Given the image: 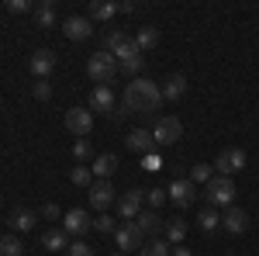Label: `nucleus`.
Listing matches in <instances>:
<instances>
[{"label":"nucleus","instance_id":"obj_17","mask_svg":"<svg viewBox=\"0 0 259 256\" xmlns=\"http://www.w3.org/2000/svg\"><path fill=\"white\" fill-rule=\"evenodd\" d=\"M128 149H132V153H142V156H149V153H156L159 145H156L152 132H145V128H135V132L128 135Z\"/></svg>","mask_w":259,"mask_h":256},{"label":"nucleus","instance_id":"obj_15","mask_svg":"<svg viewBox=\"0 0 259 256\" xmlns=\"http://www.w3.org/2000/svg\"><path fill=\"white\" fill-rule=\"evenodd\" d=\"M62 31H66V39H73V42H87L94 35V21L90 18H66L62 21Z\"/></svg>","mask_w":259,"mask_h":256},{"label":"nucleus","instance_id":"obj_32","mask_svg":"<svg viewBox=\"0 0 259 256\" xmlns=\"http://www.w3.org/2000/svg\"><path fill=\"white\" fill-rule=\"evenodd\" d=\"M94 229L104 232V236H114V229H118V225H114V218H111V215H97V218H94Z\"/></svg>","mask_w":259,"mask_h":256},{"label":"nucleus","instance_id":"obj_29","mask_svg":"<svg viewBox=\"0 0 259 256\" xmlns=\"http://www.w3.org/2000/svg\"><path fill=\"white\" fill-rule=\"evenodd\" d=\"M24 246H21L18 236H0V256H21Z\"/></svg>","mask_w":259,"mask_h":256},{"label":"nucleus","instance_id":"obj_4","mask_svg":"<svg viewBox=\"0 0 259 256\" xmlns=\"http://www.w3.org/2000/svg\"><path fill=\"white\" fill-rule=\"evenodd\" d=\"M204 201L211 208H232V201H235V184H232V177H214L211 184H204Z\"/></svg>","mask_w":259,"mask_h":256},{"label":"nucleus","instance_id":"obj_41","mask_svg":"<svg viewBox=\"0 0 259 256\" xmlns=\"http://www.w3.org/2000/svg\"><path fill=\"white\" fill-rule=\"evenodd\" d=\"M169 256H194V253H190L187 246H177V249H169Z\"/></svg>","mask_w":259,"mask_h":256},{"label":"nucleus","instance_id":"obj_26","mask_svg":"<svg viewBox=\"0 0 259 256\" xmlns=\"http://www.w3.org/2000/svg\"><path fill=\"white\" fill-rule=\"evenodd\" d=\"M197 222H200V229H204V232H214V229H221V215H218V208L204 204V208H200V215H197Z\"/></svg>","mask_w":259,"mask_h":256},{"label":"nucleus","instance_id":"obj_39","mask_svg":"<svg viewBox=\"0 0 259 256\" xmlns=\"http://www.w3.org/2000/svg\"><path fill=\"white\" fill-rule=\"evenodd\" d=\"M41 218H49V222H56V218H62V211L56 208V204H45V208H41Z\"/></svg>","mask_w":259,"mask_h":256},{"label":"nucleus","instance_id":"obj_14","mask_svg":"<svg viewBox=\"0 0 259 256\" xmlns=\"http://www.w3.org/2000/svg\"><path fill=\"white\" fill-rule=\"evenodd\" d=\"M221 229H225L228 236H242V232L249 229V215L232 204V208H225V215H221Z\"/></svg>","mask_w":259,"mask_h":256},{"label":"nucleus","instance_id":"obj_42","mask_svg":"<svg viewBox=\"0 0 259 256\" xmlns=\"http://www.w3.org/2000/svg\"><path fill=\"white\" fill-rule=\"evenodd\" d=\"M111 256H124V253H111Z\"/></svg>","mask_w":259,"mask_h":256},{"label":"nucleus","instance_id":"obj_23","mask_svg":"<svg viewBox=\"0 0 259 256\" xmlns=\"http://www.w3.org/2000/svg\"><path fill=\"white\" fill-rule=\"evenodd\" d=\"M114 14H118V4H111V0H94L87 18H90V21H111Z\"/></svg>","mask_w":259,"mask_h":256},{"label":"nucleus","instance_id":"obj_18","mask_svg":"<svg viewBox=\"0 0 259 256\" xmlns=\"http://www.w3.org/2000/svg\"><path fill=\"white\" fill-rule=\"evenodd\" d=\"M41 246H45L49 253L69 249V232H66V229H45V232H41Z\"/></svg>","mask_w":259,"mask_h":256},{"label":"nucleus","instance_id":"obj_21","mask_svg":"<svg viewBox=\"0 0 259 256\" xmlns=\"http://www.w3.org/2000/svg\"><path fill=\"white\" fill-rule=\"evenodd\" d=\"M118 166H121V163H118V156H114V153H104V156L94 159V166H90V170H94V177H97V180H107L114 170H118Z\"/></svg>","mask_w":259,"mask_h":256},{"label":"nucleus","instance_id":"obj_27","mask_svg":"<svg viewBox=\"0 0 259 256\" xmlns=\"http://www.w3.org/2000/svg\"><path fill=\"white\" fill-rule=\"evenodd\" d=\"M135 42H139V49H142V52H145V49H156V45H159V28H152V24L139 28Z\"/></svg>","mask_w":259,"mask_h":256},{"label":"nucleus","instance_id":"obj_33","mask_svg":"<svg viewBox=\"0 0 259 256\" xmlns=\"http://www.w3.org/2000/svg\"><path fill=\"white\" fill-rule=\"evenodd\" d=\"M73 156H76V163H87V159H90V142H87V138H76Z\"/></svg>","mask_w":259,"mask_h":256},{"label":"nucleus","instance_id":"obj_8","mask_svg":"<svg viewBox=\"0 0 259 256\" xmlns=\"http://www.w3.org/2000/svg\"><path fill=\"white\" fill-rule=\"evenodd\" d=\"M180 135H183V125H180V118H173V115L159 118V121H156V128H152L156 145H177Z\"/></svg>","mask_w":259,"mask_h":256},{"label":"nucleus","instance_id":"obj_10","mask_svg":"<svg viewBox=\"0 0 259 256\" xmlns=\"http://www.w3.org/2000/svg\"><path fill=\"white\" fill-rule=\"evenodd\" d=\"M166 194H169V201H173L177 208H190V204L197 201V187H194V180H180L177 177L173 184H169Z\"/></svg>","mask_w":259,"mask_h":256},{"label":"nucleus","instance_id":"obj_2","mask_svg":"<svg viewBox=\"0 0 259 256\" xmlns=\"http://www.w3.org/2000/svg\"><path fill=\"white\" fill-rule=\"evenodd\" d=\"M107 52L118 59V69L124 66V62L142 59V56H145V52L139 49V42L132 39L128 31H118V28H114V31H107Z\"/></svg>","mask_w":259,"mask_h":256},{"label":"nucleus","instance_id":"obj_7","mask_svg":"<svg viewBox=\"0 0 259 256\" xmlns=\"http://www.w3.org/2000/svg\"><path fill=\"white\" fill-rule=\"evenodd\" d=\"M66 132H73L76 138H87L94 132V111H87V107H69V111H66Z\"/></svg>","mask_w":259,"mask_h":256},{"label":"nucleus","instance_id":"obj_38","mask_svg":"<svg viewBox=\"0 0 259 256\" xmlns=\"http://www.w3.org/2000/svg\"><path fill=\"white\" fill-rule=\"evenodd\" d=\"M35 97H38V100H49V97H52V87H49L45 80H38V83H35Z\"/></svg>","mask_w":259,"mask_h":256},{"label":"nucleus","instance_id":"obj_12","mask_svg":"<svg viewBox=\"0 0 259 256\" xmlns=\"http://www.w3.org/2000/svg\"><path fill=\"white\" fill-rule=\"evenodd\" d=\"M142 201H145V191H124V194L118 197V215L124 218V222H135L142 211Z\"/></svg>","mask_w":259,"mask_h":256},{"label":"nucleus","instance_id":"obj_25","mask_svg":"<svg viewBox=\"0 0 259 256\" xmlns=\"http://www.w3.org/2000/svg\"><path fill=\"white\" fill-rule=\"evenodd\" d=\"M35 21H38V28H52L56 24V7H52V0H41V4H35Z\"/></svg>","mask_w":259,"mask_h":256},{"label":"nucleus","instance_id":"obj_3","mask_svg":"<svg viewBox=\"0 0 259 256\" xmlns=\"http://www.w3.org/2000/svg\"><path fill=\"white\" fill-rule=\"evenodd\" d=\"M87 73H90V80H94L97 87H111V80L118 77V59H114L107 49H100V52H94V56L87 59Z\"/></svg>","mask_w":259,"mask_h":256},{"label":"nucleus","instance_id":"obj_11","mask_svg":"<svg viewBox=\"0 0 259 256\" xmlns=\"http://www.w3.org/2000/svg\"><path fill=\"white\" fill-rule=\"evenodd\" d=\"M62 229H66L69 236H87V232L94 229V222H90V215H87L83 208H73V211L62 215Z\"/></svg>","mask_w":259,"mask_h":256},{"label":"nucleus","instance_id":"obj_28","mask_svg":"<svg viewBox=\"0 0 259 256\" xmlns=\"http://www.w3.org/2000/svg\"><path fill=\"white\" fill-rule=\"evenodd\" d=\"M139 256H169V242L166 239H145V246L139 249Z\"/></svg>","mask_w":259,"mask_h":256},{"label":"nucleus","instance_id":"obj_30","mask_svg":"<svg viewBox=\"0 0 259 256\" xmlns=\"http://www.w3.org/2000/svg\"><path fill=\"white\" fill-rule=\"evenodd\" d=\"M69 180H73L76 187H90V184H94V170L80 163V166H73V173H69Z\"/></svg>","mask_w":259,"mask_h":256},{"label":"nucleus","instance_id":"obj_6","mask_svg":"<svg viewBox=\"0 0 259 256\" xmlns=\"http://www.w3.org/2000/svg\"><path fill=\"white\" fill-rule=\"evenodd\" d=\"M214 170H218V177H235L239 170H245V149H239V145L221 149L214 159Z\"/></svg>","mask_w":259,"mask_h":256},{"label":"nucleus","instance_id":"obj_13","mask_svg":"<svg viewBox=\"0 0 259 256\" xmlns=\"http://www.w3.org/2000/svg\"><path fill=\"white\" fill-rule=\"evenodd\" d=\"M28 69L35 73L38 80L52 77V69H56V52L52 49H38V52H31V59H28Z\"/></svg>","mask_w":259,"mask_h":256},{"label":"nucleus","instance_id":"obj_20","mask_svg":"<svg viewBox=\"0 0 259 256\" xmlns=\"http://www.w3.org/2000/svg\"><path fill=\"white\" fill-rule=\"evenodd\" d=\"M35 222H38V215L28 211V208H14V211H11V229H14V232H31Z\"/></svg>","mask_w":259,"mask_h":256},{"label":"nucleus","instance_id":"obj_24","mask_svg":"<svg viewBox=\"0 0 259 256\" xmlns=\"http://www.w3.org/2000/svg\"><path fill=\"white\" fill-rule=\"evenodd\" d=\"M162 232H166V242L180 246V242L187 239V222H183V218H169V222L162 225Z\"/></svg>","mask_w":259,"mask_h":256},{"label":"nucleus","instance_id":"obj_5","mask_svg":"<svg viewBox=\"0 0 259 256\" xmlns=\"http://www.w3.org/2000/svg\"><path fill=\"white\" fill-rule=\"evenodd\" d=\"M114 242H118V253H132V249H142L145 246V232H142L135 222H124V225H118L114 229Z\"/></svg>","mask_w":259,"mask_h":256},{"label":"nucleus","instance_id":"obj_1","mask_svg":"<svg viewBox=\"0 0 259 256\" xmlns=\"http://www.w3.org/2000/svg\"><path fill=\"white\" fill-rule=\"evenodd\" d=\"M121 104H124V115H152V111H159V104H162V87L145 77H135L124 87Z\"/></svg>","mask_w":259,"mask_h":256},{"label":"nucleus","instance_id":"obj_40","mask_svg":"<svg viewBox=\"0 0 259 256\" xmlns=\"http://www.w3.org/2000/svg\"><path fill=\"white\" fill-rule=\"evenodd\" d=\"M118 11H121V14H132V11H135V4H132V0H121Z\"/></svg>","mask_w":259,"mask_h":256},{"label":"nucleus","instance_id":"obj_19","mask_svg":"<svg viewBox=\"0 0 259 256\" xmlns=\"http://www.w3.org/2000/svg\"><path fill=\"white\" fill-rule=\"evenodd\" d=\"M135 225H139V229H142V232H145L149 239H156V232H162V225H166V222H162V218L156 215L152 208H149V211H139Z\"/></svg>","mask_w":259,"mask_h":256},{"label":"nucleus","instance_id":"obj_34","mask_svg":"<svg viewBox=\"0 0 259 256\" xmlns=\"http://www.w3.org/2000/svg\"><path fill=\"white\" fill-rule=\"evenodd\" d=\"M66 256H94V249H90V246H87V242H69V249H66Z\"/></svg>","mask_w":259,"mask_h":256},{"label":"nucleus","instance_id":"obj_31","mask_svg":"<svg viewBox=\"0 0 259 256\" xmlns=\"http://www.w3.org/2000/svg\"><path fill=\"white\" fill-rule=\"evenodd\" d=\"M211 170H214V166H207V163H197V166L190 170V180H194V184H211V180H214V173H211Z\"/></svg>","mask_w":259,"mask_h":256},{"label":"nucleus","instance_id":"obj_22","mask_svg":"<svg viewBox=\"0 0 259 256\" xmlns=\"http://www.w3.org/2000/svg\"><path fill=\"white\" fill-rule=\"evenodd\" d=\"M187 94V77H180V73H173V77L162 83V100H177Z\"/></svg>","mask_w":259,"mask_h":256},{"label":"nucleus","instance_id":"obj_35","mask_svg":"<svg viewBox=\"0 0 259 256\" xmlns=\"http://www.w3.org/2000/svg\"><path fill=\"white\" fill-rule=\"evenodd\" d=\"M142 170H162V156H159V153L142 156Z\"/></svg>","mask_w":259,"mask_h":256},{"label":"nucleus","instance_id":"obj_9","mask_svg":"<svg viewBox=\"0 0 259 256\" xmlns=\"http://www.w3.org/2000/svg\"><path fill=\"white\" fill-rule=\"evenodd\" d=\"M118 191H114V184L111 180H94L90 184V204L97 208V211H107L111 204H118Z\"/></svg>","mask_w":259,"mask_h":256},{"label":"nucleus","instance_id":"obj_16","mask_svg":"<svg viewBox=\"0 0 259 256\" xmlns=\"http://www.w3.org/2000/svg\"><path fill=\"white\" fill-rule=\"evenodd\" d=\"M90 111L114 115V111H118V104H114V90H111V87H94V94H90Z\"/></svg>","mask_w":259,"mask_h":256},{"label":"nucleus","instance_id":"obj_37","mask_svg":"<svg viewBox=\"0 0 259 256\" xmlns=\"http://www.w3.org/2000/svg\"><path fill=\"white\" fill-rule=\"evenodd\" d=\"M7 11H14V14H24V11H35L28 0H7Z\"/></svg>","mask_w":259,"mask_h":256},{"label":"nucleus","instance_id":"obj_36","mask_svg":"<svg viewBox=\"0 0 259 256\" xmlns=\"http://www.w3.org/2000/svg\"><path fill=\"white\" fill-rule=\"evenodd\" d=\"M145 197H149V208H159V204H162V201H166V197H169V194H166L162 187H152V191H149V194H145Z\"/></svg>","mask_w":259,"mask_h":256},{"label":"nucleus","instance_id":"obj_43","mask_svg":"<svg viewBox=\"0 0 259 256\" xmlns=\"http://www.w3.org/2000/svg\"><path fill=\"white\" fill-rule=\"evenodd\" d=\"M221 256H228V253H221Z\"/></svg>","mask_w":259,"mask_h":256}]
</instances>
